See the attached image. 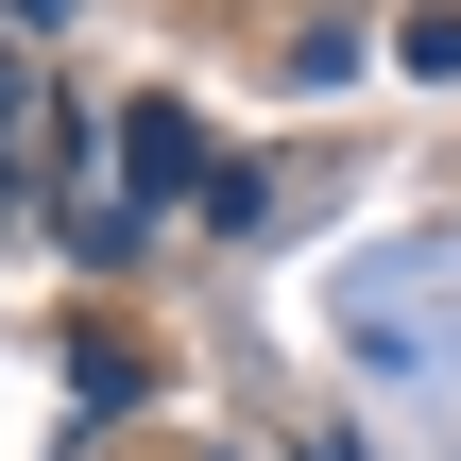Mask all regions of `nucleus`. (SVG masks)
I'll use <instances>...</instances> for the list:
<instances>
[{"mask_svg":"<svg viewBox=\"0 0 461 461\" xmlns=\"http://www.w3.org/2000/svg\"><path fill=\"white\" fill-rule=\"evenodd\" d=\"M120 188H137V205H188V188H222L205 120H188V103H120Z\"/></svg>","mask_w":461,"mask_h":461,"instance_id":"obj_1","label":"nucleus"},{"mask_svg":"<svg viewBox=\"0 0 461 461\" xmlns=\"http://www.w3.org/2000/svg\"><path fill=\"white\" fill-rule=\"evenodd\" d=\"M17 154H34V86H17V34H0V205H17Z\"/></svg>","mask_w":461,"mask_h":461,"instance_id":"obj_2","label":"nucleus"},{"mask_svg":"<svg viewBox=\"0 0 461 461\" xmlns=\"http://www.w3.org/2000/svg\"><path fill=\"white\" fill-rule=\"evenodd\" d=\"M17 17H68V0H17Z\"/></svg>","mask_w":461,"mask_h":461,"instance_id":"obj_3","label":"nucleus"}]
</instances>
